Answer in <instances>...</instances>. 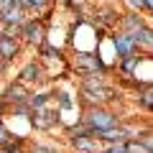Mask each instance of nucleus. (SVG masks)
<instances>
[{
    "label": "nucleus",
    "mask_w": 153,
    "mask_h": 153,
    "mask_svg": "<svg viewBox=\"0 0 153 153\" xmlns=\"http://www.w3.org/2000/svg\"><path fill=\"white\" fill-rule=\"evenodd\" d=\"M87 123H89L97 133H102V130L115 128V115L107 112V110H92V112L87 115Z\"/></svg>",
    "instance_id": "obj_1"
},
{
    "label": "nucleus",
    "mask_w": 153,
    "mask_h": 153,
    "mask_svg": "<svg viewBox=\"0 0 153 153\" xmlns=\"http://www.w3.org/2000/svg\"><path fill=\"white\" fill-rule=\"evenodd\" d=\"M115 49H117V54H120L123 59H128V56L133 54V49H135L133 36L130 33H117V36H115Z\"/></svg>",
    "instance_id": "obj_2"
},
{
    "label": "nucleus",
    "mask_w": 153,
    "mask_h": 153,
    "mask_svg": "<svg viewBox=\"0 0 153 153\" xmlns=\"http://www.w3.org/2000/svg\"><path fill=\"white\" fill-rule=\"evenodd\" d=\"M16 51H18V44L13 41L10 36H3V38H0V56H3V59H13Z\"/></svg>",
    "instance_id": "obj_3"
},
{
    "label": "nucleus",
    "mask_w": 153,
    "mask_h": 153,
    "mask_svg": "<svg viewBox=\"0 0 153 153\" xmlns=\"http://www.w3.org/2000/svg\"><path fill=\"white\" fill-rule=\"evenodd\" d=\"M38 76H41V69H38L36 64H28L26 69L21 71V79H23V82H33V79H38Z\"/></svg>",
    "instance_id": "obj_4"
},
{
    "label": "nucleus",
    "mask_w": 153,
    "mask_h": 153,
    "mask_svg": "<svg viewBox=\"0 0 153 153\" xmlns=\"http://www.w3.org/2000/svg\"><path fill=\"white\" fill-rule=\"evenodd\" d=\"M100 135H102L105 140H112V143H120L123 138H125V130H112V128H110V130H102V133H100Z\"/></svg>",
    "instance_id": "obj_5"
},
{
    "label": "nucleus",
    "mask_w": 153,
    "mask_h": 153,
    "mask_svg": "<svg viewBox=\"0 0 153 153\" xmlns=\"http://www.w3.org/2000/svg\"><path fill=\"white\" fill-rule=\"evenodd\" d=\"M21 16H23V10L16 5V8H10L8 13H3V23H18V21H21Z\"/></svg>",
    "instance_id": "obj_6"
},
{
    "label": "nucleus",
    "mask_w": 153,
    "mask_h": 153,
    "mask_svg": "<svg viewBox=\"0 0 153 153\" xmlns=\"http://www.w3.org/2000/svg\"><path fill=\"white\" fill-rule=\"evenodd\" d=\"M26 36H28V41H38V38H41V28H38L36 23H28L26 26Z\"/></svg>",
    "instance_id": "obj_7"
},
{
    "label": "nucleus",
    "mask_w": 153,
    "mask_h": 153,
    "mask_svg": "<svg viewBox=\"0 0 153 153\" xmlns=\"http://www.w3.org/2000/svg\"><path fill=\"white\" fill-rule=\"evenodd\" d=\"M74 146L76 148H84V151H94V143L92 140H84V135H76L74 138Z\"/></svg>",
    "instance_id": "obj_8"
},
{
    "label": "nucleus",
    "mask_w": 153,
    "mask_h": 153,
    "mask_svg": "<svg viewBox=\"0 0 153 153\" xmlns=\"http://www.w3.org/2000/svg\"><path fill=\"white\" fill-rule=\"evenodd\" d=\"M16 5H18V0H0V16L8 13L10 8H16Z\"/></svg>",
    "instance_id": "obj_9"
},
{
    "label": "nucleus",
    "mask_w": 153,
    "mask_h": 153,
    "mask_svg": "<svg viewBox=\"0 0 153 153\" xmlns=\"http://www.w3.org/2000/svg\"><path fill=\"white\" fill-rule=\"evenodd\" d=\"M8 100H16V102H21V100H23V89H21V87L8 89Z\"/></svg>",
    "instance_id": "obj_10"
},
{
    "label": "nucleus",
    "mask_w": 153,
    "mask_h": 153,
    "mask_svg": "<svg viewBox=\"0 0 153 153\" xmlns=\"http://www.w3.org/2000/svg\"><path fill=\"white\" fill-rule=\"evenodd\" d=\"M128 148V153H151L146 146H138V143H130V146H125Z\"/></svg>",
    "instance_id": "obj_11"
},
{
    "label": "nucleus",
    "mask_w": 153,
    "mask_h": 153,
    "mask_svg": "<svg viewBox=\"0 0 153 153\" xmlns=\"http://www.w3.org/2000/svg\"><path fill=\"white\" fill-rule=\"evenodd\" d=\"M44 105H46V97H44V94L33 97V107H44Z\"/></svg>",
    "instance_id": "obj_12"
},
{
    "label": "nucleus",
    "mask_w": 153,
    "mask_h": 153,
    "mask_svg": "<svg viewBox=\"0 0 153 153\" xmlns=\"http://www.w3.org/2000/svg\"><path fill=\"white\" fill-rule=\"evenodd\" d=\"M107 153H128V148L125 146H112V148H107Z\"/></svg>",
    "instance_id": "obj_13"
},
{
    "label": "nucleus",
    "mask_w": 153,
    "mask_h": 153,
    "mask_svg": "<svg viewBox=\"0 0 153 153\" xmlns=\"http://www.w3.org/2000/svg\"><path fill=\"white\" fill-rule=\"evenodd\" d=\"M5 143H8V130L0 125V146H5Z\"/></svg>",
    "instance_id": "obj_14"
},
{
    "label": "nucleus",
    "mask_w": 153,
    "mask_h": 153,
    "mask_svg": "<svg viewBox=\"0 0 153 153\" xmlns=\"http://www.w3.org/2000/svg\"><path fill=\"white\" fill-rule=\"evenodd\" d=\"M33 153H56V151H51V148H41V146H36V148H33Z\"/></svg>",
    "instance_id": "obj_15"
},
{
    "label": "nucleus",
    "mask_w": 153,
    "mask_h": 153,
    "mask_svg": "<svg viewBox=\"0 0 153 153\" xmlns=\"http://www.w3.org/2000/svg\"><path fill=\"white\" fill-rule=\"evenodd\" d=\"M23 3H31V5H36V8H41V5H46V0H23Z\"/></svg>",
    "instance_id": "obj_16"
},
{
    "label": "nucleus",
    "mask_w": 153,
    "mask_h": 153,
    "mask_svg": "<svg viewBox=\"0 0 153 153\" xmlns=\"http://www.w3.org/2000/svg\"><path fill=\"white\" fill-rule=\"evenodd\" d=\"M143 105H146V107H151V92L143 94Z\"/></svg>",
    "instance_id": "obj_17"
},
{
    "label": "nucleus",
    "mask_w": 153,
    "mask_h": 153,
    "mask_svg": "<svg viewBox=\"0 0 153 153\" xmlns=\"http://www.w3.org/2000/svg\"><path fill=\"white\" fill-rule=\"evenodd\" d=\"M0 38H3V28H0Z\"/></svg>",
    "instance_id": "obj_18"
}]
</instances>
